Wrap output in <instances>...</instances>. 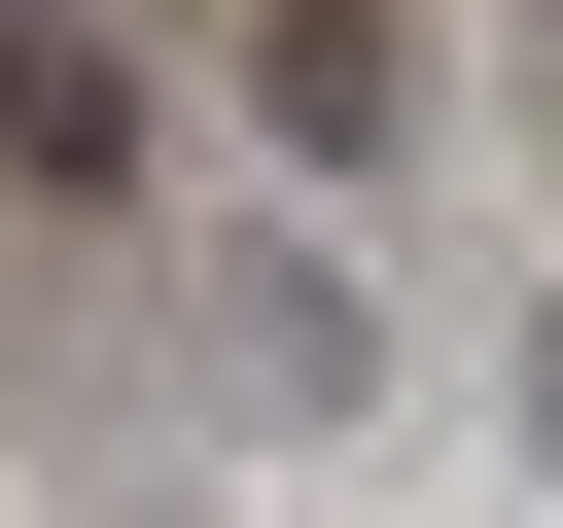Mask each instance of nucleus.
<instances>
[{
    "mask_svg": "<svg viewBox=\"0 0 563 528\" xmlns=\"http://www.w3.org/2000/svg\"><path fill=\"white\" fill-rule=\"evenodd\" d=\"M211 387H246V422H317V387H352V282H317V246H246V282H211Z\"/></svg>",
    "mask_w": 563,
    "mask_h": 528,
    "instance_id": "1",
    "label": "nucleus"
},
{
    "mask_svg": "<svg viewBox=\"0 0 563 528\" xmlns=\"http://www.w3.org/2000/svg\"><path fill=\"white\" fill-rule=\"evenodd\" d=\"M282 141H317V176H387V141H422V70H387L352 0H282Z\"/></svg>",
    "mask_w": 563,
    "mask_h": 528,
    "instance_id": "2",
    "label": "nucleus"
},
{
    "mask_svg": "<svg viewBox=\"0 0 563 528\" xmlns=\"http://www.w3.org/2000/svg\"><path fill=\"white\" fill-rule=\"evenodd\" d=\"M528 458H563V317H528Z\"/></svg>",
    "mask_w": 563,
    "mask_h": 528,
    "instance_id": "3",
    "label": "nucleus"
}]
</instances>
